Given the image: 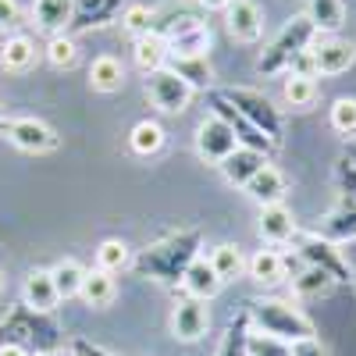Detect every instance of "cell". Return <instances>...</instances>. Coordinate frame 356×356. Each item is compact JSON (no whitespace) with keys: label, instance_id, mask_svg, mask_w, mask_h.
<instances>
[{"label":"cell","instance_id":"cell-39","mask_svg":"<svg viewBox=\"0 0 356 356\" xmlns=\"http://www.w3.org/2000/svg\"><path fill=\"white\" fill-rule=\"evenodd\" d=\"M332 285H335V282L324 275V271H317V267H307L300 278H292V289L300 292V296H324Z\"/></svg>","mask_w":356,"mask_h":356},{"label":"cell","instance_id":"cell-6","mask_svg":"<svg viewBox=\"0 0 356 356\" xmlns=\"http://www.w3.org/2000/svg\"><path fill=\"white\" fill-rule=\"evenodd\" d=\"M292 243H296V253L303 257L307 267H317V271H324L335 285L353 282V271H349V264H346V257H342V250H339L335 243L321 239L317 232H296Z\"/></svg>","mask_w":356,"mask_h":356},{"label":"cell","instance_id":"cell-4","mask_svg":"<svg viewBox=\"0 0 356 356\" xmlns=\"http://www.w3.org/2000/svg\"><path fill=\"white\" fill-rule=\"evenodd\" d=\"M314 36H317V29H314V22H310L307 15L289 18V22L282 25V33L271 40V47H267V50L260 54L257 68H260L264 75H278V72H282V68H289V65H292L303 50H310Z\"/></svg>","mask_w":356,"mask_h":356},{"label":"cell","instance_id":"cell-20","mask_svg":"<svg viewBox=\"0 0 356 356\" xmlns=\"http://www.w3.org/2000/svg\"><path fill=\"white\" fill-rule=\"evenodd\" d=\"M292 235H296V221L285 207L282 203L264 207L260 211V239L271 246H282V243H292Z\"/></svg>","mask_w":356,"mask_h":356},{"label":"cell","instance_id":"cell-26","mask_svg":"<svg viewBox=\"0 0 356 356\" xmlns=\"http://www.w3.org/2000/svg\"><path fill=\"white\" fill-rule=\"evenodd\" d=\"M164 129L157 125V122H150V118H143V122H136L132 125V132H129V146H132V154H139V157H154V154H161L164 150Z\"/></svg>","mask_w":356,"mask_h":356},{"label":"cell","instance_id":"cell-7","mask_svg":"<svg viewBox=\"0 0 356 356\" xmlns=\"http://www.w3.org/2000/svg\"><path fill=\"white\" fill-rule=\"evenodd\" d=\"M0 132L8 136L11 146H18L25 154H50V150H57V143H61L57 132L47 122H40V118H4Z\"/></svg>","mask_w":356,"mask_h":356},{"label":"cell","instance_id":"cell-45","mask_svg":"<svg viewBox=\"0 0 356 356\" xmlns=\"http://www.w3.org/2000/svg\"><path fill=\"white\" fill-rule=\"evenodd\" d=\"M0 356H33V349H25V346H15V342H8V346H0Z\"/></svg>","mask_w":356,"mask_h":356},{"label":"cell","instance_id":"cell-24","mask_svg":"<svg viewBox=\"0 0 356 356\" xmlns=\"http://www.w3.org/2000/svg\"><path fill=\"white\" fill-rule=\"evenodd\" d=\"M122 82H125V68H122L118 57L104 54V57H97V61L89 65V86H93L97 93H118Z\"/></svg>","mask_w":356,"mask_h":356},{"label":"cell","instance_id":"cell-47","mask_svg":"<svg viewBox=\"0 0 356 356\" xmlns=\"http://www.w3.org/2000/svg\"><path fill=\"white\" fill-rule=\"evenodd\" d=\"M36 356H79L75 349H68V353H61V349H54V353H36Z\"/></svg>","mask_w":356,"mask_h":356},{"label":"cell","instance_id":"cell-13","mask_svg":"<svg viewBox=\"0 0 356 356\" xmlns=\"http://www.w3.org/2000/svg\"><path fill=\"white\" fill-rule=\"evenodd\" d=\"M225 22H228V33L239 43H253L264 33V15L257 8V0H232L225 8Z\"/></svg>","mask_w":356,"mask_h":356},{"label":"cell","instance_id":"cell-21","mask_svg":"<svg viewBox=\"0 0 356 356\" xmlns=\"http://www.w3.org/2000/svg\"><path fill=\"white\" fill-rule=\"evenodd\" d=\"M33 22L36 29L50 36H61L65 29L72 25V0H36L33 4Z\"/></svg>","mask_w":356,"mask_h":356},{"label":"cell","instance_id":"cell-29","mask_svg":"<svg viewBox=\"0 0 356 356\" xmlns=\"http://www.w3.org/2000/svg\"><path fill=\"white\" fill-rule=\"evenodd\" d=\"M0 61H4L8 72H29L36 65V43L29 36H11L0 50Z\"/></svg>","mask_w":356,"mask_h":356},{"label":"cell","instance_id":"cell-35","mask_svg":"<svg viewBox=\"0 0 356 356\" xmlns=\"http://www.w3.org/2000/svg\"><path fill=\"white\" fill-rule=\"evenodd\" d=\"M154 22H157V15L146 8V4H132V8H125L122 11V25H125V33H132L136 40H143V36H150L154 33Z\"/></svg>","mask_w":356,"mask_h":356},{"label":"cell","instance_id":"cell-40","mask_svg":"<svg viewBox=\"0 0 356 356\" xmlns=\"http://www.w3.org/2000/svg\"><path fill=\"white\" fill-rule=\"evenodd\" d=\"M22 22V11L15 0H0V29H15Z\"/></svg>","mask_w":356,"mask_h":356},{"label":"cell","instance_id":"cell-17","mask_svg":"<svg viewBox=\"0 0 356 356\" xmlns=\"http://www.w3.org/2000/svg\"><path fill=\"white\" fill-rule=\"evenodd\" d=\"M246 193L260 203V207H275V203H282V196L289 193V182H285V175L278 171V168H271V164H264L250 182H246Z\"/></svg>","mask_w":356,"mask_h":356},{"label":"cell","instance_id":"cell-1","mask_svg":"<svg viewBox=\"0 0 356 356\" xmlns=\"http://www.w3.org/2000/svg\"><path fill=\"white\" fill-rule=\"evenodd\" d=\"M203 235L200 228H182L171 232L164 239H157L154 246L139 250V257L132 260L139 278H154V282H182V275L189 271V264L200 257Z\"/></svg>","mask_w":356,"mask_h":356},{"label":"cell","instance_id":"cell-31","mask_svg":"<svg viewBox=\"0 0 356 356\" xmlns=\"http://www.w3.org/2000/svg\"><path fill=\"white\" fill-rule=\"evenodd\" d=\"M136 65L150 75V72H157V68H164L168 65V43L161 40V36H143V40H136Z\"/></svg>","mask_w":356,"mask_h":356},{"label":"cell","instance_id":"cell-46","mask_svg":"<svg viewBox=\"0 0 356 356\" xmlns=\"http://www.w3.org/2000/svg\"><path fill=\"white\" fill-rule=\"evenodd\" d=\"M228 4H232V0H200V8H207V11H221Z\"/></svg>","mask_w":356,"mask_h":356},{"label":"cell","instance_id":"cell-16","mask_svg":"<svg viewBox=\"0 0 356 356\" xmlns=\"http://www.w3.org/2000/svg\"><path fill=\"white\" fill-rule=\"evenodd\" d=\"M218 289H221V278L214 275V267H211V260L207 257H196L193 264H189V271L182 275V292L186 296H193V300H214L218 296Z\"/></svg>","mask_w":356,"mask_h":356},{"label":"cell","instance_id":"cell-18","mask_svg":"<svg viewBox=\"0 0 356 356\" xmlns=\"http://www.w3.org/2000/svg\"><path fill=\"white\" fill-rule=\"evenodd\" d=\"M317 235H321V239H328V243H335V246L353 243L356 239V207L342 203V207H335L332 214H324L321 225H317Z\"/></svg>","mask_w":356,"mask_h":356},{"label":"cell","instance_id":"cell-32","mask_svg":"<svg viewBox=\"0 0 356 356\" xmlns=\"http://www.w3.org/2000/svg\"><path fill=\"white\" fill-rule=\"evenodd\" d=\"M246 335H250V314L243 310V314L225 328L221 346H218V356H250V353H246Z\"/></svg>","mask_w":356,"mask_h":356},{"label":"cell","instance_id":"cell-36","mask_svg":"<svg viewBox=\"0 0 356 356\" xmlns=\"http://www.w3.org/2000/svg\"><path fill=\"white\" fill-rule=\"evenodd\" d=\"M246 353L250 356H292V346L275 339V335H264V332H250L246 335Z\"/></svg>","mask_w":356,"mask_h":356},{"label":"cell","instance_id":"cell-38","mask_svg":"<svg viewBox=\"0 0 356 356\" xmlns=\"http://www.w3.org/2000/svg\"><path fill=\"white\" fill-rule=\"evenodd\" d=\"M75 57H79V50H75V43H72V36H54L50 43H47V61L54 65V68H72L75 65Z\"/></svg>","mask_w":356,"mask_h":356},{"label":"cell","instance_id":"cell-3","mask_svg":"<svg viewBox=\"0 0 356 356\" xmlns=\"http://www.w3.org/2000/svg\"><path fill=\"white\" fill-rule=\"evenodd\" d=\"M246 314H250V321L264 335H275V339H282L289 346L303 342V339H314V324L285 300H253Z\"/></svg>","mask_w":356,"mask_h":356},{"label":"cell","instance_id":"cell-23","mask_svg":"<svg viewBox=\"0 0 356 356\" xmlns=\"http://www.w3.org/2000/svg\"><path fill=\"white\" fill-rule=\"evenodd\" d=\"M264 164H267V157H264V154L239 146V150H235V154L221 164V171H225V178H228L232 186H243V189H246V182H250V178H253Z\"/></svg>","mask_w":356,"mask_h":356},{"label":"cell","instance_id":"cell-8","mask_svg":"<svg viewBox=\"0 0 356 356\" xmlns=\"http://www.w3.org/2000/svg\"><path fill=\"white\" fill-rule=\"evenodd\" d=\"M146 97H150V104L164 114H182L193 100V89H189V82H182L164 65V68L146 75Z\"/></svg>","mask_w":356,"mask_h":356},{"label":"cell","instance_id":"cell-28","mask_svg":"<svg viewBox=\"0 0 356 356\" xmlns=\"http://www.w3.org/2000/svg\"><path fill=\"white\" fill-rule=\"evenodd\" d=\"M207 260H211L214 275H218L221 282H235V278H239V275L246 271V257H243V250H239V246H232V243L214 246Z\"/></svg>","mask_w":356,"mask_h":356},{"label":"cell","instance_id":"cell-11","mask_svg":"<svg viewBox=\"0 0 356 356\" xmlns=\"http://www.w3.org/2000/svg\"><path fill=\"white\" fill-rule=\"evenodd\" d=\"M211 328V314H207L203 300H193V296H182L171 310V335L182 339V342H196L207 335Z\"/></svg>","mask_w":356,"mask_h":356},{"label":"cell","instance_id":"cell-50","mask_svg":"<svg viewBox=\"0 0 356 356\" xmlns=\"http://www.w3.org/2000/svg\"><path fill=\"white\" fill-rule=\"evenodd\" d=\"M0 122H4V118H0Z\"/></svg>","mask_w":356,"mask_h":356},{"label":"cell","instance_id":"cell-25","mask_svg":"<svg viewBox=\"0 0 356 356\" xmlns=\"http://www.w3.org/2000/svg\"><path fill=\"white\" fill-rule=\"evenodd\" d=\"M307 18L314 22L317 33L335 36L339 29H342V22H346V0H310Z\"/></svg>","mask_w":356,"mask_h":356},{"label":"cell","instance_id":"cell-19","mask_svg":"<svg viewBox=\"0 0 356 356\" xmlns=\"http://www.w3.org/2000/svg\"><path fill=\"white\" fill-rule=\"evenodd\" d=\"M246 271L257 285H278L285 282L289 275V260L278 253V250H257L250 260H246Z\"/></svg>","mask_w":356,"mask_h":356},{"label":"cell","instance_id":"cell-33","mask_svg":"<svg viewBox=\"0 0 356 356\" xmlns=\"http://www.w3.org/2000/svg\"><path fill=\"white\" fill-rule=\"evenodd\" d=\"M97 267L107 275H118V271H125L129 267V246L122 239H104L97 246Z\"/></svg>","mask_w":356,"mask_h":356},{"label":"cell","instance_id":"cell-9","mask_svg":"<svg viewBox=\"0 0 356 356\" xmlns=\"http://www.w3.org/2000/svg\"><path fill=\"white\" fill-rule=\"evenodd\" d=\"M207 100H211V107H214V114L221 118V122L235 132V143H239V146H246V150H257V154H271L275 150V143L271 139H267L260 129H253L250 122H246V118L239 114V111H235L225 97H221V89H211V93H207Z\"/></svg>","mask_w":356,"mask_h":356},{"label":"cell","instance_id":"cell-2","mask_svg":"<svg viewBox=\"0 0 356 356\" xmlns=\"http://www.w3.org/2000/svg\"><path fill=\"white\" fill-rule=\"evenodd\" d=\"M25 346V349H36V353H54L57 342H61V328L50 314H40L33 307L18 303L4 321H0V346Z\"/></svg>","mask_w":356,"mask_h":356},{"label":"cell","instance_id":"cell-22","mask_svg":"<svg viewBox=\"0 0 356 356\" xmlns=\"http://www.w3.org/2000/svg\"><path fill=\"white\" fill-rule=\"evenodd\" d=\"M79 296H82V303H86V307H97V310H100V307H111V303H114V296H118L114 275L100 271V267H93V271H86Z\"/></svg>","mask_w":356,"mask_h":356},{"label":"cell","instance_id":"cell-44","mask_svg":"<svg viewBox=\"0 0 356 356\" xmlns=\"http://www.w3.org/2000/svg\"><path fill=\"white\" fill-rule=\"evenodd\" d=\"M75 353L79 356H118V353H111L104 346H93V342H75Z\"/></svg>","mask_w":356,"mask_h":356},{"label":"cell","instance_id":"cell-5","mask_svg":"<svg viewBox=\"0 0 356 356\" xmlns=\"http://www.w3.org/2000/svg\"><path fill=\"white\" fill-rule=\"evenodd\" d=\"M221 97L239 111L246 122L253 125V129H260L267 139H271L275 146L282 143V114H278V107L267 100L260 89H246V86H228V89H221Z\"/></svg>","mask_w":356,"mask_h":356},{"label":"cell","instance_id":"cell-41","mask_svg":"<svg viewBox=\"0 0 356 356\" xmlns=\"http://www.w3.org/2000/svg\"><path fill=\"white\" fill-rule=\"evenodd\" d=\"M289 75H310V79H314V75H317V68H314V54L303 50V54L289 65Z\"/></svg>","mask_w":356,"mask_h":356},{"label":"cell","instance_id":"cell-37","mask_svg":"<svg viewBox=\"0 0 356 356\" xmlns=\"http://www.w3.org/2000/svg\"><path fill=\"white\" fill-rule=\"evenodd\" d=\"M332 129L346 139L356 136V100L353 97H342V100L332 104Z\"/></svg>","mask_w":356,"mask_h":356},{"label":"cell","instance_id":"cell-48","mask_svg":"<svg viewBox=\"0 0 356 356\" xmlns=\"http://www.w3.org/2000/svg\"><path fill=\"white\" fill-rule=\"evenodd\" d=\"M349 161L356 164V143H349Z\"/></svg>","mask_w":356,"mask_h":356},{"label":"cell","instance_id":"cell-34","mask_svg":"<svg viewBox=\"0 0 356 356\" xmlns=\"http://www.w3.org/2000/svg\"><path fill=\"white\" fill-rule=\"evenodd\" d=\"M317 100V82L310 75H289L285 79V104L292 107H310Z\"/></svg>","mask_w":356,"mask_h":356},{"label":"cell","instance_id":"cell-14","mask_svg":"<svg viewBox=\"0 0 356 356\" xmlns=\"http://www.w3.org/2000/svg\"><path fill=\"white\" fill-rule=\"evenodd\" d=\"M118 11H122V0H72V25H68V33L100 29V25H107Z\"/></svg>","mask_w":356,"mask_h":356},{"label":"cell","instance_id":"cell-27","mask_svg":"<svg viewBox=\"0 0 356 356\" xmlns=\"http://www.w3.org/2000/svg\"><path fill=\"white\" fill-rule=\"evenodd\" d=\"M168 68L189 82V89H207L211 93V65H207V57H168Z\"/></svg>","mask_w":356,"mask_h":356},{"label":"cell","instance_id":"cell-43","mask_svg":"<svg viewBox=\"0 0 356 356\" xmlns=\"http://www.w3.org/2000/svg\"><path fill=\"white\" fill-rule=\"evenodd\" d=\"M339 178H342V186H346V193L353 196V207H356V164L346 161V164L339 168Z\"/></svg>","mask_w":356,"mask_h":356},{"label":"cell","instance_id":"cell-42","mask_svg":"<svg viewBox=\"0 0 356 356\" xmlns=\"http://www.w3.org/2000/svg\"><path fill=\"white\" fill-rule=\"evenodd\" d=\"M292 356H328L317 339H303V342H292Z\"/></svg>","mask_w":356,"mask_h":356},{"label":"cell","instance_id":"cell-10","mask_svg":"<svg viewBox=\"0 0 356 356\" xmlns=\"http://www.w3.org/2000/svg\"><path fill=\"white\" fill-rule=\"evenodd\" d=\"M196 150H200L203 161H211V164L221 168L235 150H239V143H235V132L221 122V118L211 114V118H203L200 129H196Z\"/></svg>","mask_w":356,"mask_h":356},{"label":"cell","instance_id":"cell-30","mask_svg":"<svg viewBox=\"0 0 356 356\" xmlns=\"http://www.w3.org/2000/svg\"><path fill=\"white\" fill-rule=\"evenodd\" d=\"M50 275H54V289H57V296L61 300H72V296H79V289H82V278H86V267L79 264V260H61L57 267H50Z\"/></svg>","mask_w":356,"mask_h":356},{"label":"cell","instance_id":"cell-15","mask_svg":"<svg viewBox=\"0 0 356 356\" xmlns=\"http://www.w3.org/2000/svg\"><path fill=\"white\" fill-rule=\"evenodd\" d=\"M22 303L40 310V314H54L57 303H61V296L54 289V275L50 271H29L25 285H22Z\"/></svg>","mask_w":356,"mask_h":356},{"label":"cell","instance_id":"cell-49","mask_svg":"<svg viewBox=\"0 0 356 356\" xmlns=\"http://www.w3.org/2000/svg\"><path fill=\"white\" fill-rule=\"evenodd\" d=\"M0 292H4V275H0Z\"/></svg>","mask_w":356,"mask_h":356},{"label":"cell","instance_id":"cell-12","mask_svg":"<svg viewBox=\"0 0 356 356\" xmlns=\"http://www.w3.org/2000/svg\"><path fill=\"white\" fill-rule=\"evenodd\" d=\"M314 54V68L317 75H342L353 68L356 61V47L349 40H339V36H324L317 40V47H310Z\"/></svg>","mask_w":356,"mask_h":356}]
</instances>
